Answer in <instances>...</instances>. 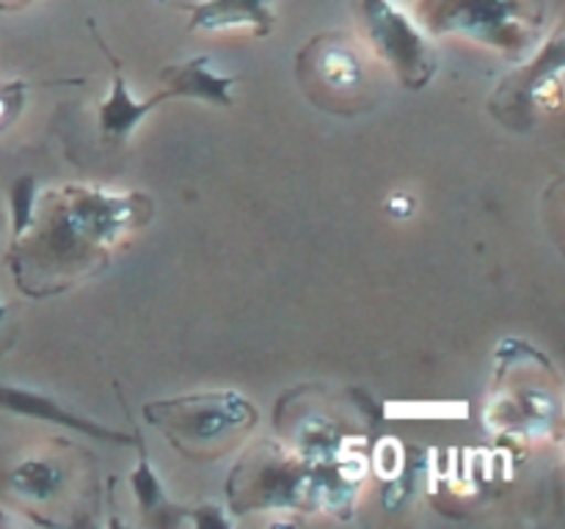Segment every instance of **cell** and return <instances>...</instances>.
Instances as JSON below:
<instances>
[{
  "label": "cell",
  "mask_w": 565,
  "mask_h": 529,
  "mask_svg": "<svg viewBox=\"0 0 565 529\" xmlns=\"http://www.w3.org/2000/svg\"><path fill=\"white\" fill-rule=\"evenodd\" d=\"M143 196H110L92 187H66L58 198L47 224L42 229H28L25 237L11 242V259L39 253V268H53L58 259H66V268L81 270L97 268L105 262V251L116 246L121 235L141 224Z\"/></svg>",
  "instance_id": "1"
},
{
  "label": "cell",
  "mask_w": 565,
  "mask_h": 529,
  "mask_svg": "<svg viewBox=\"0 0 565 529\" xmlns=\"http://www.w3.org/2000/svg\"><path fill=\"white\" fill-rule=\"evenodd\" d=\"M546 0H417L414 22L428 36H461L511 61L541 39Z\"/></svg>",
  "instance_id": "2"
},
{
  "label": "cell",
  "mask_w": 565,
  "mask_h": 529,
  "mask_svg": "<svg viewBox=\"0 0 565 529\" xmlns=\"http://www.w3.org/2000/svg\"><path fill=\"white\" fill-rule=\"evenodd\" d=\"M143 417L163 430L185 455L204 461L230 450L237 435L257 424V408L235 391L149 402Z\"/></svg>",
  "instance_id": "3"
},
{
  "label": "cell",
  "mask_w": 565,
  "mask_h": 529,
  "mask_svg": "<svg viewBox=\"0 0 565 529\" xmlns=\"http://www.w3.org/2000/svg\"><path fill=\"white\" fill-rule=\"evenodd\" d=\"M298 83L303 94L331 114H362L370 108V80L367 58L356 36L342 31L320 33L309 39L296 55Z\"/></svg>",
  "instance_id": "4"
},
{
  "label": "cell",
  "mask_w": 565,
  "mask_h": 529,
  "mask_svg": "<svg viewBox=\"0 0 565 529\" xmlns=\"http://www.w3.org/2000/svg\"><path fill=\"white\" fill-rule=\"evenodd\" d=\"M362 36L375 58L392 69L403 88L428 86L436 75V53L428 42V33L397 9L392 0H353Z\"/></svg>",
  "instance_id": "5"
},
{
  "label": "cell",
  "mask_w": 565,
  "mask_h": 529,
  "mask_svg": "<svg viewBox=\"0 0 565 529\" xmlns=\"http://www.w3.org/2000/svg\"><path fill=\"white\" fill-rule=\"evenodd\" d=\"M563 64L565 36L563 25H557L544 47L535 53V58L519 66L513 75H508L497 86V91L489 99V110L502 125L516 132L539 127L546 114L561 110Z\"/></svg>",
  "instance_id": "6"
},
{
  "label": "cell",
  "mask_w": 565,
  "mask_h": 529,
  "mask_svg": "<svg viewBox=\"0 0 565 529\" xmlns=\"http://www.w3.org/2000/svg\"><path fill=\"white\" fill-rule=\"evenodd\" d=\"M180 6L188 11L191 31L268 36L276 25L274 0H199Z\"/></svg>",
  "instance_id": "7"
},
{
  "label": "cell",
  "mask_w": 565,
  "mask_h": 529,
  "mask_svg": "<svg viewBox=\"0 0 565 529\" xmlns=\"http://www.w3.org/2000/svg\"><path fill=\"white\" fill-rule=\"evenodd\" d=\"M0 408L11 413H20V417L42 419V422L61 424L66 430H75V433L92 435V439L110 441V444H132L138 441L136 435L119 433V430H110L105 424L94 422V419L81 417V413L70 411V408L58 406L55 400H50L42 391L25 389V386H0Z\"/></svg>",
  "instance_id": "8"
},
{
  "label": "cell",
  "mask_w": 565,
  "mask_h": 529,
  "mask_svg": "<svg viewBox=\"0 0 565 529\" xmlns=\"http://www.w3.org/2000/svg\"><path fill=\"white\" fill-rule=\"evenodd\" d=\"M94 36H97V33H94ZM97 42H99V50L110 58V66H114V86H110V97L99 105V132H103L105 141L121 143L132 136V130H136V127L141 125V121L147 119L158 105H163L166 99H169V94L158 91L154 97L141 99V102L132 99L119 58L110 53L108 44H105L103 39L97 36Z\"/></svg>",
  "instance_id": "9"
},
{
  "label": "cell",
  "mask_w": 565,
  "mask_h": 529,
  "mask_svg": "<svg viewBox=\"0 0 565 529\" xmlns=\"http://www.w3.org/2000/svg\"><path fill=\"white\" fill-rule=\"evenodd\" d=\"M160 80L166 83L163 91L169 94V99H204V102L221 105V108H230V105L235 102V99H232V88H235L237 77L215 75L213 61H210L207 55H199V58L185 61V64L169 66V69L160 72Z\"/></svg>",
  "instance_id": "10"
},
{
  "label": "cell",
  "mask_w": 565,
  "mask_h": 529,
  "mask_svg": "<svg viewBox=\"0 0 565 529\" xmlns=\"http://www.w3.org/2000/svg\"><path fill=\"white\" fill-rule=\"evenodd\" d=\"M9 485L22 499L53 501L64 488V466L53 457H25L9 472Z\"/></svg>",
  "instance_id": "11"
},
{
  "label": "cell",
  "mask_w": 565,
  "mask_h": 529,
  "mask_svg": "<svg viewBox=\"0 0 565 529\" xmlns=\"http://www.w3.org/2000/svg\"><path fill=\"white\" fill-rule=\"evenodd\" d=\"M36 191L39 182L33 174H22L9 187V204H11V242L25 237L31 224L36 220Z\"/></svg>",
  "instance_id": "12"
},
{
  "label": "cell",
  "mask_w": 565,
  "mask_h": 529,
  "mask_svg": "<svg viewBox=\"0 0 565 529\" xmlns=\"http://www.w3.org/2000/svg\"><path fill=\"white\" fill-rule=\"evenodd\" d=\"M130 483H132V490H136V496H138V505H141L143 510H152V507L160 501V483H158V477H154L152 466H149L147 455L141 457L138 468L132 472Z\"/></svg>",
  "instance_id": "13"
},
{
  "label": "cell",
  "mask_w": 565,
  "mask_h": 529,
  "mask_svg": "<svg viewBox=\"0 0 565 529\" xmlns=\"http://www.w3.org/2000/svg\"><path fill=\"white\" fill-rule=\"evenodd\" d=\"M25 105V83L6 80L0 83V132L9 130Z\"/></svg>",
  "instance_id": "14"
},
{
  "label": "cell",
  "mask_w": 565,
  "mask_h": 529,
  "mask_svg": "<svg viewBox=\"0 0 565 529\" xmlns=\"http://www.w3.org/2000/svg\"><path fill=\"white\" fill-rule=\"evenodd\" d=\"M33 0H0V11H17V9H25L31 6Z\"/></svg>",
  "instance_id": "15"
},
{
  "label": "cell",
  "mask_w": 565,
  "mask_h": 529,
  "mask_svg": "<svg viewBox=\"0 0 565 529\" xmlns=\"http://www.w3.org/2000/svg\"><path fill=\"white\" fill-rule=\"evenodd\" d=\"M3 317H6V303H0V323H3Z\"/></svg>",
  "instance_id": "16"
}]
</instances>
